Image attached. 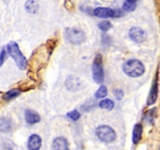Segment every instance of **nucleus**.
Here are the masks:
<instances>
[{"instance_id": "7", "label": "nucleus", "mask_w": 160, "mask_h": 150, "mask_svg": "<svg viewBox=\"0 0 160 150\" xmlns=\"http://www.w3.org/2000/svg\"><path fill=\"white\" fill-rule=\"evenodd\" d=\"M93 14L99 18H109L116 17L115 11L109 7H97L94 9Z\"/></svg>"}, {"instance_id": "23", "label": "nucleus", "mask_w": 160, "mask_h": 150, "mask_svg": "<svg viewBox=\"0 0 160 150\" xmlns=\"http://www.w3.org/2000/svg\"><path fill=\"white\" fill-rule=\"evenodd\" d=\"M6 57V52L5 49H2V51L0 52V67L3 65L5 62V59Z\"/></svg>"}, {"instance_id": "21", "label": "nucleus", "mask_w": 160, "mask_h": 150, "mask_svg": "<svg viewBox=\"0 0 160 150\" xmlns=\"http://www.w3.org/2000/svg\"><path fill=\"white\" fill-rule=\"evenodd\" d=\"M67 116L69 117V118L71 119L72 120H74V121L78 120L80 119V117H81V114H80V112H78V110H76V109L67 112Z\"/></svg>"}, {"instance_id": "16", "label": "nucleus", "mask_w": 160, "mask_h": 150, "mask_svg": "<svg viewBox=\"0 0 160 150\" xmlns=\"http://www.w3.org/2000/svg\"><path fill=\"white\" fill-rule=\"evenodd\" d=\"M38 8V3L35 0H28L25 3V9L31 13H36Z\"/></svg>"}, {"instance_id": "18", "label": "nucleus", "mask_w": 160, "mask_h": 150, "mask_svg": "<svg viewBox=\"0 0 160 150\" xmlns=\"http://www.w3.org/2000/svg\"><path fill=\"white\" fill-rule=\"evenodd\" d=\"M136 7H137L136 2L129 1V0H125L123 4V10L127 11V12H132L136 9Z\"/></svg>"}, {"instance_id": "2", "label": "nucleus", "mask_w": 160, "mask_h": 150, "mask_svg": "<svg viewBox=\"0 0 160 150\" xmlns=\"http://www.w3.org/2000/svg\"><path fill=\"white\" fill-rule=\"evenodd\" d=\"M123 71L132 78H138L145 73V66L138 59H130L123 65Z\"/></svg>"}, {"instance_id": "3", "label": "nucleus", "mask_w": 160, "mask_h": 150, "mask_svg": "<svg viewBox=\"0 0 160 150\" xmlns=\"http://www.w3.org/2000/svg\"><path fill=\"white\" fill-rule=\"evenodd\" d=\"M64 36L69 43L73 45H80L84 43L86 40L85 33L76 28H66Z\"/></svg>"}, {"instance_id": "5", "label": "nucleus", "mask_w": 160, "mask_h": 150, "mask_svg": "<svg viewBox=\"0 0 160 150\" xmlns=\"http://www.w3.org/2000/svg\"><path fill=\"white\" fill-rule=\"evenodd\" d=\"M96 135L102 142L110 143L115 141L117 134L113 128L108 125H101L96 129Z\"/></svg>"}, {"instance_id": "20", "label": "nucleus", "mask_w": 160, "mask_h": 150, "mask_svg": "<svg viewBox=\"0 0 160 150\" xmlns=\"http://www.w3.org/2000/svg\"><path fill=\"white\" fill-rule=\"evenodd\" d=\"M111 27H112V24L109 20H102L98 23V28L102 31H107L108 30L110 29Z\"/></svg>"}, {"instance_id": "15", "label": "nucleus", "mask_w": 160, "mask_h": 150, "mask_svg": "<svg viewBox=\"0 0 160 150\" xmlns=\"http://www.w3.org/2000/svg\"><path fill=\"white\" fill-rule=\"evenodd\" d=\"M12 128V123L10 120L6 117L0 118V131L1 132H9Z\"/></svg>"}, {"instance_id": "1", "label": "nucleus", "mask_w": 160, "mask_h": 150, "mask_svg": "<svg viewBox=\"0 0 160 150\" xmlns=\"http://www.w3.org/2000/svg\"><path fill=\"white\" fill-rule=\"evenodd\" d=\"M7 51L9 56L14 59L16 64L20 70H25L28 67V61L20 50L17 42H10L7 45Z\"/></svg>"}, {"instance_id": "11", "label": "nucleus", "mask_w": 160, "mask_h": 150, "mask_svg": "<svg viewBox=\"0 0 160 150\" xmlns=\"http://www.w3.org/2000/svg\"><path fill=\"white\" fill-rule=\"evenodd\" d=\"M142 133H143V127L142 123H136L134 125L132 133V141L134 145H138L142 140Z\"/></svg>"}, {"instance_id": "22", "label": "nucleus", "mask_w": 160, "mask_h": 150, "mask_svg": "<svg viewBox=\"0 0 160 150\" xmlns=\"http://www.w3.org/2000/svg\"><path fill=\"white\" fill-rule=\"evenodd\" d=\"M114 95H115V97L117 99L121 100L122 98H123L124 94H123V92L121 89H116V90L114 91Z\"/></svg>"}, {"instance_id": "24", "label": "nucleus", "mask_w": 160, "mask_h": 150, "mask_svg": "<svg viewBox=\"0 0 160 150\" xmlns=\"http://www.w3.org/2000/svg\"><path fill=\"white\" fill-rule=\"evenodd\" d=\"M129 1H131V2H137L138 0H129Z\"/></svg>"}, {"instance_id": "4", "label": "nucleus", "mask_w": 160, "mask_h": 150, "mask_svg": "<svg viewBox=\"0 0 160 150\" xmlns=\"http://www.w3.org/2000/svg\"><path fill=\"white\" fill-rule=\"evenodd\" d=\"M93 79L98 84H102L104 81V69H103V60L101 54L95 56L92 65Z\"/></svg>"}, {"instance_id": "8", "label": "nucleus", "mask_w": 160, "mask_h": 150, "mask_svg": "<svg viewBox=\"0 0 160 150\" xmlns=\"http://www.w3.org/2000/svg\"><path fill=\"white\" fill-rule=\"evenodd\" d=\"M42 138L38 134H31L28 139V148L29 150H39L42 147Z\"/></svg>"}, {"instance_id": "13", "label": "nucleus", "mask_w": 160, "mask_h": 150, "mask_svg": "<svg viewBox=\"0 0 160 150\" xmlns=\"http://www.w3.org/2000/svg\"><path fill=\"white\" fill-rule=\"evenodd\" d=\"M80 85H81V83H80L79 79L75 77H69L66 81V86L69 90L72 92L78 90L80 88Z\"/></svg>"}, {"instance_id": "25", "label": "nucleus", "mask_w": 160, "mask_h": 150, "mask_svg": "<svg viewBox=\"0 0 160 150\" xmlns=\"http://www.w3.org/2000/svg\"><path fill=\"white\" fill-rule=\"evenodd\" d=\"M159 150H160V146H159Z\"/></svg>"}, {"instance_id": "12", "label": "nucleus", "mask_w": 160, "mask_h": 150, "mask_svg": "<svg viewBox=\"0 0 160 150\" xmlns=\"http://www.w3.org/2000/svg\"><path fill=\"white\" fill-rule=\"evenodd\" d=\"M158 96V84L156 80H155L154 82H153L152 85V88L150 90L149 95H148V101H147V104L148 106H152V105L154 104L156 102Z\"/></svg>"}, {"instance_id": "19", "label": "nucleus", "mask_w": 160, "mask_h": 150, "mask_svg": "<svg viewBox=\"0 0 160 150\" xmlns=\"http://www.w3.org/2000/svg\"><path fill=\"white\" fill-rule=\"evenodd\" d=\"M107 93H108L107 88H106L105 85H102L101 87L97 90V92H95V98H105V97L107 95Z\"/></svg>"}, {"instance_id": "10", "label": "nucleus", "mask_w": 160, "mask_h": 150, "mask_svg": "<svg viewBox=\"0 0 160 150\" xmlns=\"http://www.w3.org/2000/svg\"><path fill=\"white\" fill-rule=\"evenodd\" d=\"M25 120L28 124H35L41 121V117L38 112L31 109H27L25 111Z\"/></svg>"}, {"instance_id": "14", "label": "nucleus", "mask_w": 160, "mask_h": 150, "mask_svg": "<svg viewBox=\"0 0 160 150\" xmlns=\"http://www.w3.org/2000/svg\"><path fill=\"white\" fill-rule=\"evenodd\" d=\"M20 90L17 88H12L11 90L8 91L7 92H6L5 94H3L2 95V99L5 101H11L13 98H17V96L20 95Z\"/></svg>"}, {"instance_id": "9", "label": "nucleus", "mask_w": 160, "mask_h": 150, "mask_svg": "<svg viewBox=\"0 0 160 150\" xmlns=\"http://www.w3.org/2000/svg\"><path fill=\"white\" fill-rule=\"evenodd\" d=\"M52 146L54 150H70L69 143L64 137H58L53 140Z\"/></svg>"}, {"instance_id": "17", "label": "nucleus", "mask_w": 160, "mask_h": 150, "mask_svg": "<svg viewBox=\"0 0 160 150\" xmlns=\"http://www.w3.org/2000/svg\"><path fill=\"white\" fill-rule=\"evenodd\" d=\"M115 106V103L112 100L109 99V98H106V99L102 100L99 102V106L102 109H108V110H111L114 108Z\"/></svg>"}, {"instance_id": "6", "label": "nucleus", "mask_w": 160, "mask_h": 150, "mask_svg": "<svg viewBox=\"0 0 160 150\" xmlns=\"http://www.w3.org/2000/svg\"><path fill=\"white\" fill-rule=\"evenodd\" d=\"M129 37L136 43H142L145 40L146 34L145 31L138 27H133L129 31Z\"/></svg>"}]
</instances>
